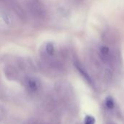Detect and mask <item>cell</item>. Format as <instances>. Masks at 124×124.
I'll use <instances>...</instances> for the list:
<instances>
[{"label": "cell", "instance_id": "obj_1", "mask_svg": "<svg viewBox=\"0 0 124 124\" xmlns=\"http://www.w3.org/2000/svg\"><path fill=\"white\" fill-rule=\"evenodd\" d=\"M75 64H76V67L77 69H78V72L81 73V75L84 77V78H85V80H86L89 83H92V80H91V78H90L89 75H88V73L86 72V70H85V69H84V68H83V67H82L79 64L76 63Z\"/></svg>", "mask_w": 124, "mask_h": 124}, {"label": "cell", "instance_id": "obj_2", "mask_svg": "<svg viewBox=\"0 0 124 124\" xmlns=\"http://www.w3.org/2000/svg\"><path fill=\"white\" fill-rule=\"evenodd\" d=\"M27 85L28 88L32 91H36L38 89V84L36 81L33 79H28L27 81Z\"/></svg>", "mask_w": 124, "mask_h": 124}, {"label": "cell", "instance_id": "obj_3", "mask_svg": "<svg viewBox=\"0 0 124 124\" xmlns=\"http://www.w3.org/2000/svg\"><path fill=\"white\" fill-rule=\"evenodd\" d=\"M105 106L108 109L112 110L114 108L115 106V103H114V100L111 96H108L105 99Z\"/></svg>", "mask_w": 124, "mask_h": 124}, {"label": "cell", "instance_id": "obj_4", "mask_svg": "<svg viewBox=\"0 0 124 124\" xmlns=\"http://www.w3.org/2000/svg\"><path fill=\"white\" fill-rule=\"evenodd\" d=\"M110 48L108 46H102L100 48V53L102 55L103 58H107L110 55Z\"/></svg>", "mask_w": 124, "mask_h": 124}, {"label": "cell", "instance_id": "obj_5", "mask_svg": "<svg viewBox=\"0 0 124 124\" xmlns=\"http://www.w3.org/2000/svg\"><path fill=\"white\" fill-rule=\"evenodd\" d=\"M85 124H95V119L92 115H86L84 121Z\"/></svg>", "mask_w": 124, "mask_h": 124}, {"label": "cell", "instance_id": "obj_6", "mask_svg": "<svg viewBox=\"0 0 124 124\" xmlns=\"http://www.w3.org/2000/svg\"><path fill=\"white\" fill-rule=\"evenodd\" d=\"M46 52L49 55H53L54 54V45L52 44V43H48L46 45Z\"/></svg>", "mask_w": 124, "mask_h": 124}]
</instances>
